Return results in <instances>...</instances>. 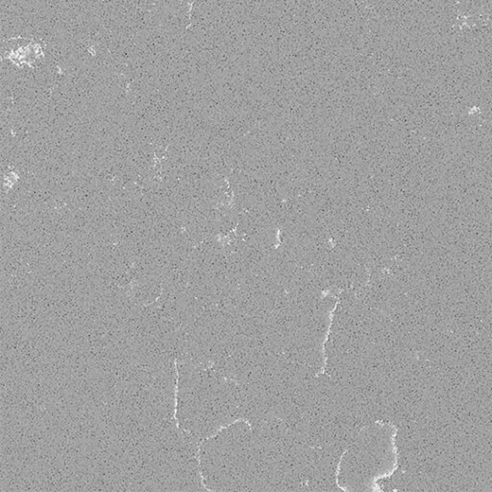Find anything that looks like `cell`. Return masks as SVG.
<instances>
[{
	"instance_id": "6da1fadb",
	"label": "cell",
	"mask_w": 492,
	"mask_h": 492,
	"mask_svg": "<svg viewBox=\"0 0 492 492\" xmlns=\"http://www.w3.org/2000/svg\"><path fill=\"white\" fill-rule=\"evenodd\" d=\"M339 303V299L337 301V303L335 304L334 308L332 309V310L330 311V315H329V326L327 328V332H326V335H325V338H324L323 343H322V355H323V366L321 367V370L318 371L316 374H315V377H318L319 375L321 374H324L325 373V369H326V366H327V355H326V343L328 341V338H329V336H330V333H331V327L333 325V321H334V317H335V310L337 309V306Z\"/></svg>"
}]
</instances>
